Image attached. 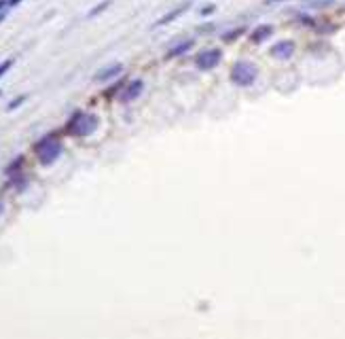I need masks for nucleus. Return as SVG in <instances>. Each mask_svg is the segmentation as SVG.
Listing matches in <instances>:
<instances>
[{
	"instance_id": "17",
	"label": "nucleus",
	"mask_w": 345,
	"mask_h": 339,
	"mask_svg": "<svg viewBox=\"0 0 345 339\" xmlns=\"http://www.w3.org/2000/svg\"><path fill=\"white\" fill-rule=\"evenodd\" d=\"M241 32H244V28H237V30H231V32H227V34L225 36H222V38H225V41L229 43V41H235V38H237L239 34H241Z\"/></svg>"
},
{
	"instance_id": "18",
	"label": "nucleus",
	"mask_w": 345,
	"mask_h": 339,
	"mask_svg": "<svg viewBox=\"0 0 345 339\" xmlns=\"http://www.w3.org/2000/svg\"><path fill=\"white\" fill-rule=\"evenodd\" d=\"M214 9H216L214 4H208V6H203V9H201V17H206V15H210V13H214Z\"/></svg>"
},
{
	"instance_id": "11",
	"label": "nucleus",
	"mask_w": 345,
	"mask_h": 339,
	"mask_svg": "<svg viewBox=\"0 0 345 339\" xmlns=\"http://www.w3.org/2000/svg\"><path fill=\"white\" fill-rule=\"evenodd\" d=\"M9 184H11V187H15L17 191H23L25 187H28V176H25L23 172L13 174V176H9Z\"/></svg>"
},
{
	"instance_id": "16",
	"label": "nucleus",
	"mask_w": 345,
	"mask_h": 339,
	"mask_svg": "<svg viewBox=\"0 0 345 339\" xmlns=\"http://www.w3.org/2000/svg\"><path fill=\"white\" fill-rule=\"evenodd\" d=\"M13 62H15V60H13V57H9V60H4L2 64H0V79H2V76L6 74V70L13 66Z\"/></svg>"
},
{
	"instance_id": "20",
	"label": "nucleus",
	"mask_w": 345,
	"mask_h": 339,
	"mask_svg": "<svg viewBox=\"0 0 345 339\" xmlns=\"http://www.w3.org/2000/svg\"><path fill=\"white\" fill-rule=\"evenodd\" d=\"M267 4H276V2H286V0H265Z\"/></svg>"
},
{
	"instance_id": "1",
	"label": "nucleus",
	"mask_w": 345,
	"mask_h": 339,
	"mask_svg": "<svg viewBox=\"0 0 345 339\" xmlns=\"http://www.w3.org/2000/svg\"><path fill=\"white\" fill-rule=\"evenodd\" d=\"M34 153H36V159L41 161V165L55 163L57 159H60V155H62L60 136H57V134H47V136H43L34 144Z\"/></svg>"
},
{
	"instance_id": "9",
	"label": "nucleus",
	"mask_w": 345,
	"mask_h": 339,
	"mask_svg": "<svg viewBox=\"0 0 345 339\" xmlns=\"http://www.w3.org/2000/svg\"><path fill=\"white\" fill-rule=\"evenodd\" d=\"M271 34H273V25H259V28L252 30L250 41L252 43H263L265 38H269Z\"/></svg>"
},
{
	"instance_id": "6",
	"label": "nucleus",
	"mask_w": 345,
	"mask_h": 339,
	"mask_svg": "<svg viewBox=\"0 0 345 339\" xmlns=\"http://www.w3.org/2000/svg\"><path fill=\"white\" fill-rule=\"evenodd\" d=\"M269 53L276 57V60H288V57H292V53H295V43L292 41H278L269 49Z\"/></svg>"
},
{
	"instance_id": "5",
	"label": "nucleus",
	"mask_w": 345,
	"mask_h": 339,
	"mask_svg": "<svg viewBox=\"0 0 345 339\" xmlns=\"http://www.w3.org/2000/svg\"><path fill=\"white\" fill-rule=\"evenodd\" d=\"M142 91H144V81H142V79L129 81V83H125V87H123V91H121L119 100L123 102V104H129V102L136 100Z\"/></svg>"
},
{
	"instance_id": "8",
	"label": "nucleus",
	"mask_w": 345,
	"mask_h": 339,
	"mask_svg": "<svg viewBox=\"0 0 345 339\" xmlns=\"http://www.w3.org/2000/svg\"><path fill=\"white\" fill-rule=\"evenodd\" d=\"M123 72V64L117 62V64H110V66H106L104 70H100L98 74H95V81H108V79H112V76H117Z\"/></svg>"
},
{
	"instance_id": "19",
	"label": "nucleus",
	"mask_w": 345,
	"mask_h": 339,
	"mask_svg": "<svg viewBox=\"0 0 345 339\" xmlns=\"http://www.w3.org/2000/svg\"><path fill=\"white\" fill-rule=\"evenodd\" d=\"M22 0H6V6H17Z\"/></svg>"
},
{
	"instance_id": "13",
	"label": "nucleus",
	"mask_w": 345,
	"mask_h": 339,
	"mask_svg": "<svg viewBox=\"0 0 345 339\" xmlns=\"http://www.w3.org/2000/svg\"><path fill=\"white\" fill-rule=\"evenodd\" d=\"M110 2H112V0H104V2H100L98 6H93V9L89 11V17H95V15H100L102 11H104V9H108V6H110Z\"/></svg>"
},
{
	"instance_id": "2",
	"label": "nucleus",
	"mask_w": 345,
	"mask_h": 339,
	"mask_svg": "<svg viewBox=\"0 0 345 339\" xmlns=\"http://www.w3.org/2000/svg\"><path fill=\"white\" fill-rule=\"evenodd\" d=\"M98 117L91 113H83V111H76L72 117H70L68 121V125H66V132L70 134V136H74V138H85L89 136L95 127H98Z\"/></svg>"
},
{
	"instance_id": "22",
	"label": "nucleus",
	"mask_w": 345,
	"mask_h": 339,
	"mask_svg": "<svg viewBox=\"0 0 345 339\" xmlns=\"http://www.w3.org/2000/svg\"><path fill=\"white\" fill-rule=\"evenodd\" d=\"M4 17H6V13H4V11H0V22H2Z\"/></svg>"
},
{
	"instance_id": "15",
	"label": "nucleus",
	"mask_w": 345,
	"mask_h": 339,
	"mask_svg": "<svg viewBox=\"0 0 345 339\" xmlns=\"http://www.w3.org/2000/svg\"><path fill=\"white\" fill-rule=\"evenodd\" d=\"M25 100H28V95H17V98L13 100V102H11L9 106H6V111H15V108H17V106H22V104H23Z\"/></svg>"
},
{
	"instance_id": "14",
	"label": "nucleus",
	"mask_w": 345,
	"mask_h": 339,
	"mask_svg": "<svg viewBox=\"0 0 345 339\" xmlns=\"http://www.w3.org/2000/svg\"><path fill=\"white\" fill-rule=\"evenodd\" d=\"M123 87H125V81H119V83H114V85H112L110 89H106L104 95H106V98H110V95H114V93L119 91V89H123Z\"/></svg>"
},
{
	"instance_id": "12",
	"label": "nucleus",
	"mask_w": 345,
	"mask_h": 339,
	"mask_svg": "<svg viewBox=\"0 0 345 339\" xmlns=\"http://www.w3.org/2000/svg\"><path fill=\"white\" fill-rule=\"evenodd\" d=\"M23 161H25V159H23V155H19V157L15 159V161L6 165L4 174H6V176H13V174H19V172H23Z\"/></svg>"
},
{
	"instance_id": "4",
	"label": "nucleus",
	"mask_w": 345,
	"mask_h": 339,
	"mask_svg": "<svg viewBox=\"0 0 345 339\" xmlns=\"http://www.w3.org/2000/svg\"><path fill=\"white\" fill-rule=\"evenodd\" d=\"M220 60H222V51L220 49H203V51L197 53L195 64H197V68H199V70H212V68L218 66Z\"/></svg>"
},
{
	"instance_id": "7",
	"label": "nucleus",
	"mask_w": 345,
	"mask_h": 339,
	"mask_svg": "<svg viewBox=\"0 0 345 339\" xmlns=\"http://www.w3.org/2000/svg\"><path fill=\"white\" fill-rule=\"evenodd\" d=\"M189 9H191V0H187V2H182V4H178V6H174V9H172V11H168V13H165V15H163L161 19H157L155 25H157V28H159V25H168V23L174 22L176 17H180L182 13H187Z\"/></svg>"
},
{
	"instance_id": "3",
	"label": "nucleus",
	"mask_w": 345,
	"mask_h": 339,
	"mask_svg": "<svg viewBox=\"0 0 345 339\" xmlns=\"http://www.w3.org/2000/svg\"><path fill=\"white\" fill-rule=\"evenodd\" d=\"M257 76H259V68L252 62H244V60L235 62L231 66V72H229L231 83H235L239 87H250L257 81Z\"/></svg>"
},
{
	"instance_id": "21",
	"label": "nucleus",
	"mask_w": 345,
	"mask_h": 339,
	"mask_svg": "<svg viewBox=\"0 0 345 339\" xmlns=\"http://www.w3.org/2000/svg\"><path fill=\"white\" fill-rule=\"evenodd\" d=\"M4 6H6V0H0V11H2Z\"/></svg>"
},
{
	"instance_id": "10",
	"label": "nucleus",
	"mask_w": 345,
	"mask_h": 339,
	"mask_svg": "<svg viewBox=\"0 0 345 339\" xmlns=\"http://www.w3.org/2000/svg\"><path fill=\"white\" fill-rule=\"evenodd\" d=\"M193 45H195L193 38H187V41H182L180 45L172 47V49H170V53H168V60H172V57H178V55H184L189 49H193Z\"/></svg>"
},
{
	"instance_id": "23",
	"label": "nucleus",
	"mask_w": 345,
	"mask_h": 339,
	"mask_svg": "<svg viewBox=\"0 0 345 339\" xmlns=\"http://www.w3.org/2000/svg\"><path fill=\"white\" fill-rule=\"evenodd\" d=\"M2 212H4V206H2V202H0V216H2Z\"/></svg>"
}]
</instances>
